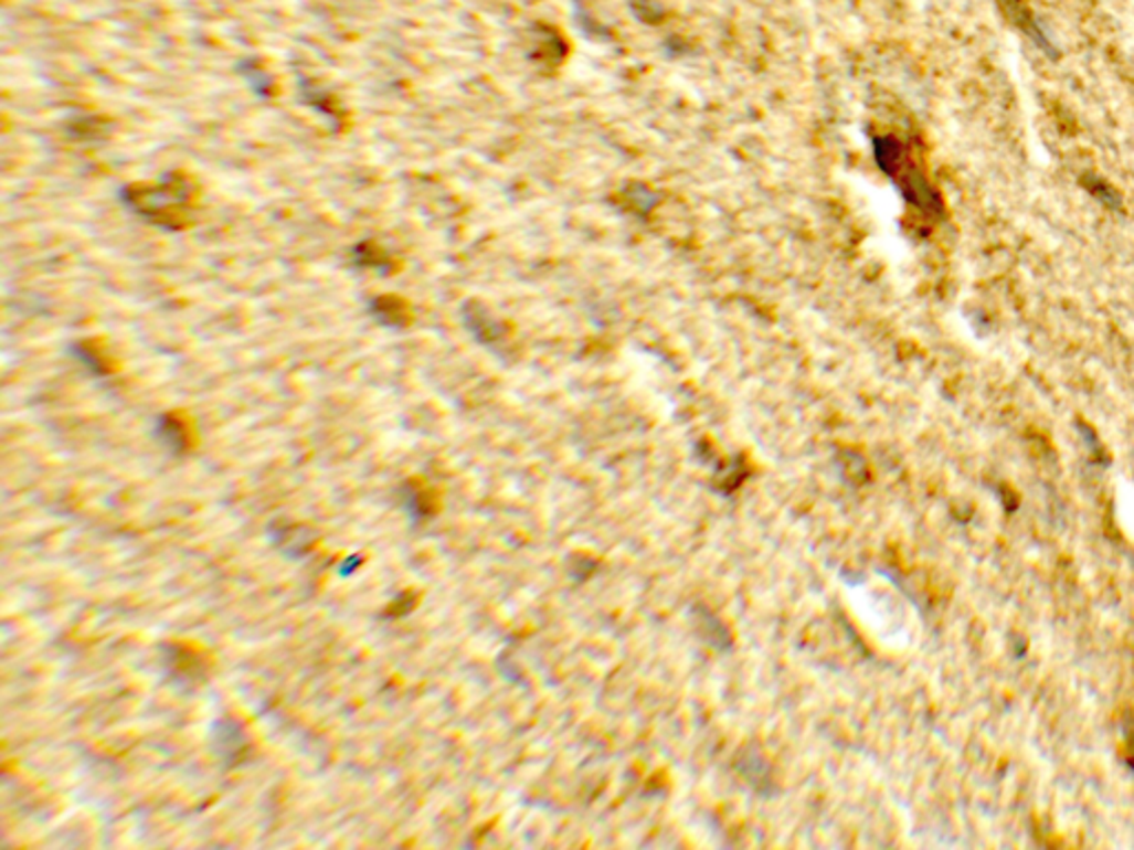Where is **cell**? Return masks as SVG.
<instances>
[{"label": "cell", "instance_id": "6da1fadb", "mask_svg": "<svg viewBox=\"0 0 1134 850\" xmlns=\"http://www.w3.org/2000/svg\"><path fill=\"white\" fill-rule=\"evenodd\" d=\"M193 184L180 173L165 176L158 184H138L123 191L125 204L147 222L176 231L189 224L193 211Z\"/></svg>", "mask_w": 1134, "mask_h": 850}, {"label": "cell", "instance_id": "7a4b0ae2", "mask_svg": "<svg viewBox=\"0 0 1134 850\" xmlns=\"http://www.w3.org/2000/svg\"><path fill=\"white\" fill-rule=\"evenodd\" d=\"M876 162L878 167L898 184L900 193L909 204L920 209L926 215H942V198L940 193L929 184L924 173L907 160V149L902 142L893 136H880L873 140Z\"/></svg>", "mask_w": 1134, "mask_h": 850}, {"label": "cell", "instance_id": "3957f363", "mask_svg": "<svg viewBox=\"0 0 1134 850\" xmlns=\"http://www.w3.org/2000/svg\"><path fill=\"white\" fill-rule=\"evenodd\" d=\"M162 669L176 687H198L209 676L204 656L180 642L162 645Z\"/></svg>", "mask_w": 1134, "mask_h": 850}, {"label": "cell", "instance_id": "277c9868", "mask_svg": "<svg viewBox=\"0 0 1134 850\" xmlns=\"http://www.w3.org/2000/svg\"><path fill=\"white\" fill-rule=\"evenodd\" d=\"M211 735H213V751L222 759L224 766L233 768V766L244 764L251 757V751H253L251 737H248L244 724L237 722L235 718L224 715V718L215 720Z\"/></svg>", "mask_w": 1134, "mask_h": 850}, {"label": "cell", "instance_id": "5b68a950", "mask_svg": "<svg viewBox=\"0 0 1134 850\" xmlns=\"http://www.w3.org/2000/svg\"><path fill=\"white\" fill-rule=\"evenodd\" d=\"M1001 17L1015 28L1019 30L1039 52H1043L1046 56L1050 59H1057L1059 56V50L1052 45L1048 32L1043 30L1039 17L1030 10V6L1026 3V0H995Z\"/></svg>", "mask_w": 1134, "mask_h": 850}, {"label": "cell", "instance_id": "8992f818", "mask_svg": "<svg viewBox=\"0 0 1134 850\" xmlns=\"http://www.w3.org/2000/svg\"><path fill=\"white\" fill-rule=\"evenodd\" d=\"M268 539L275 545V550H279L286 559L301 561L312 552L317 543V532L308 525L293 523L279 517L268 523Z\"/></svg>", "mask_w": 1134, "mask_h": 850}, {"label": "cell", "instance_id": "52a82bcc", "mask_svg": "<svg viewBox=\"0 0 1134 850\" xmlns=\"http://www.w3.org/2000/svg\"><path fill=\"white\" fill-rule=\"evenodd\" d=\"M400 499L406 517L413 525L428 523L437 512V501L428 488H424L417 479H409L400 488Z\"/></svg>", "mask_w": 1134, "mask_h": 850}, {"label": "cell", "instance_id": "ba28073f", "mask_svg": "<svg viewBox=\"0 0 1134 850\" xmlns=\"http://www.w3.org/2000/svg\"><path fill=\"white\" fill-rule=\"evenodd\" d=\"M156 437L173 455H184L191 448L189 428L184 425V421H180L173 414H162L156 421Z\"/></svg>", "mask_w": 1134, "mask_h": 850}, {"label": "cell", "instance_id": "9c48e42d", "mask_svg": "<svg viewBox=\"0 0 1134 850\" xmlns=\"http://www.w3.org/2000/svg\"><path fill=\"white\" fill-rule=\"evenodd\" d=\"M372 312L377 317V321H382L386 326H404L406 319H409V310L402 301L393 299V297H382V299H374L372 301Z\"/></svg>", "mask_w": 1134, "mask_h": 850}, {"label": "cell", "instance_id": "30bf717a", "mask_svg": "<svg viewBox=\"0 0 1134 850\" xmlns=\"http://www.w3.org/2000/svg\"><path fill=\"white\" fill-rule=\"evenodd\" d=\"M1079 182H1081V187H1083V189H1085V191H1088V193H1090L1099 204H1103L1105 209H1112V211L1121 209V198H1119V193H1116V191H1114L1105 180H1101L1099 176H1090V173H1085V176H1081V180H1079Z\"/></svg>", "mask_w": 1134, "mask_h": 850}, {"label": "cell", "instance_id": "8fae6325", "mask_svg": "<svg viewBox=\"0 0 1134 850\" xmlns=\"http://www.w3.org/2000/svg\"><path fill=\"white\" fill-rule=\"evenodd\" d=\"M76 352H78L76 357H78V359H83V361H85V365H87V368H92L96 374H107L105 359H103L100 354H96L92 348H87V346H78V348H76Z\"/></svg>", "mask_w": 1134, "mask_h": 850}]
</instances>
